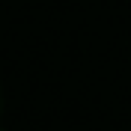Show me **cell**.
<instances>
[{"instance_id": "obj_1", "label": "cell", "mask_w": 131, "mask_h": 131, "mask_svg": "<svg viewBox=\"0 0 131 131\" xmlns=\"http://www.w3.org/2000/svg\"><path fill=\"white\" fill-rule=\"evenodd\" d=\"M0 104H3V101H0Z\"/></svg>"}]
</instances>
